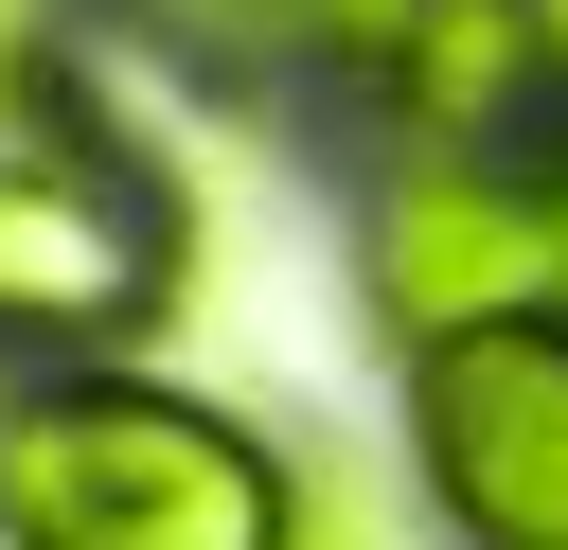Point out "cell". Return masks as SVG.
Returning <instances> with one entry per match:
<instances>
[{
  "label": "cell",
  "mask_w": 568,
  "mask_h": 550,
  "mask_svg": "<svg viewBox=\"0 0 568 550\" xmlns=\"http://www.w3.org/2000/svg\"><path fill=\"white\" fill-rule=\"evenodd\" d=\"M18 550H302V479L178 390H36L0 426Z\"/></svg>",
  "instance_id": "obj_1"
},
{
  "label": "cell",
  "mask_w": 568,
  "mask_h": 550,
  "mask_svg": "<svg viewBox=\"0 0 568 550\" xmlns=\"http://www.w3.org/2000/svg\"><path fill=\"white\" fill-rule=\"evenodd\" d=\"M178 195L71 106V89H0V337H106L160 302Z\"/></svg>",
  "instance_id": "obj_2"
},
{
  "label": "cell",
  "mask_w": 568,
  "mask_h": 550,
  "mask_svg": "<svg viewBox=\"0 0 568 550\" xmlns=\"http://www.w3.org/2000/svg\"><path fill=\"white\" fill-rule=\"evenodd\" d=\"M426 497L479 532V550H568V319H479V337H426Z\"/></svg>",
  "instance_id": "obj_3"
},
{
  "label": "cell",
  "mask_w": 568,
  "mask_h": 550,
  "mask_svg": "<svg viewBox=\"0 0 568 550\" xmlns=\"http://www.w3.org/2000/svg\"><path fill=\"white\" fill-rule=\"evenodd\" d=\"M532 266H550V213H515L497 177H408V195L373 213V284H390V319H408V337L532 319V302H515Z\"/></svg>",
  "instance_id": "obj_4"
},
{
  "label": "cell",
  "mask_w": 568,
  "mask_h": 550,
  "mask_svg": "<svg viewBox=\"0 0 568 550\" xmlns=\"http://www.w3.org/2000/svg\"><path fill=\"white\" fill-rule=\"evenodd\" d=\"M390 89L426 142H497L532 106H568V18L550 0H408L390 18Z\"/></svg>",
  "instance_id": "obj_5"
},
{
  "label": "cell",
  "mask_w": 568,
  "mask_h": 550,
  "mask_svg": "<svg viewBox=\"0 0 568 550\" xmlns=\"http://www.w3.org/2000/svg\"><path fill=\"white\" fill-rule=\"evenodd\" d=\"M195 18H248V35H373V18H408V0H195Z\"/></svg>",
  "instance_id": "obj_6"
},
{
  "label": "cell",
  "mask_w": 568,
  "mask_h": 550,
  "mask_svg": "<svg viewBox=\"0 0 568 550\" xmlns=\"http://www.w3.org/2000/svg\"><path fill=\"white\" fill-rule=\"evenodd\" d=\"M302 550H390V532H373L355 497H302Z\"/></svg>",
  "instance_id": "obj_7"
},
{
  "label": "cell",
  "mask_w": 568,
  "mask_h": 550,
  "mask_svg": "<svg viewBox=\"0 0 568 550\" xmlns=\"http://www.w3.org/2000/svg\"><path fill=\"white\" fill-rule=\"evenodd\" d=\"M532 213H550V284H568V160H550V195H532Z\"/></svg>",
  "instance_id": "obj_8"
},
{
  "label": "cell",
  "mask_w": 568,
  "mask_h": 550,
  "mask_svg": "<svg viewBox=\"0 0 568 550\" xmlns=\"http://www.w3.org/2000/svg\"><path fill=\"white\" fill-rule=\"evenodd\" d=\"M18 18H36V0H0V35H18Z\"/></svg>",
  "instance_id": "obj_9"
}]
</instances>
